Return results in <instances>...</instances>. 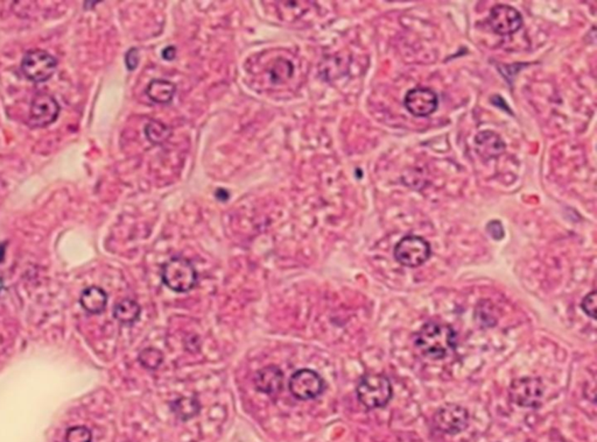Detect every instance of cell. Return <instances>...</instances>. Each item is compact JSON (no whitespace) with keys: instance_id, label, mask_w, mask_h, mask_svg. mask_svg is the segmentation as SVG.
Instances as JSON below:
<instances>
[{"instance_id":"9c48e42d","label":"cell","mask_w":597,"mask_h":442,"mask_svg":"<svg viewBox=\"0 0 597 442\" xmlns=\"http://www.w3.org/2000/svg\"><path fill=\"white\" fill-rule=\"evenodd\" d=\"M489 25L498 35L515 34L522 28V14L509 5H496L490 11Z\"/></svg>"},{"instance_id":"2e32d148","label":"cell","mask_w":597,"mask_h":442,"mask_svg":"<svg viewBox=\"0 0 597 442\" xmlns=\"http://www.w3.org/2000/svg\"><path fill=\"white\" fill-rule=\"evenodd\" d=\"M141 306L132 300H123L114 305V317L124 325H131L141 317Z\"/></svg>"},{"instance_id":"277c9868","label":"cell","mask_w":597,"mask_h":442,"mask_svg":"<svg viewBox=\"0 0 597 442\" xmlns=\"http://www.w3.org/2000/svg\"><path fill=\"white\" fill-rule=\"evenodd\" d=\"M431 255V244L418 235H407L395 244V259L404 267H420L429 260Z\"/></svg>"},{"instance_id":"9a60e30c","label":"cell","mask_w":597,"mask_h":442,"mask_svg":"<svg viewBox=\"0 0 597 442\" xmlns=\"http://www.w3.org/2000/svg\"><path fill=\"white\" fill-rule=\"evenodd\" d=\"M146 94L154 103L167 104L173 99L175 85L165 79H154L147 86Z\"/></svg>"},{"instance_id":"52a82bcc","label":"cell","mask_w":597,"mask_h":442,"mask_svg":"<svg viewBox=\"0 0 597 442\" xmlns=\"http://www.w3.org/2000/svg\"><path fill=\"white\" fill-rule=\"evenodd\" d=\"M288 387L297 400H315L324 391V380L312 369H301L292 375Z\"/></svg>"},{"instance_id":"7a4b0ae2","label":"cell","mask_w":597,"mask_h":442,"mask_svg":"<svg viewBox=\"0 0 597 442\" xmlns=\"http://www.w3.org/2000/svg\"><path fill=\"white\" fill-rule=\"evenodd\" d=\"M359 403L368 410L382 409L391 400L393 390L392 384L386 376L380 374H368L359 380L357 389Z\"/></svg>"},{"instance_id":"8992f818","label":"cell","mask_w":597,"mask_h":442,"mask_svg":"<svg viewBox=\"0 0 597 442\" xmlns=\"http://www.w3.org/2000/svg\"><path fill=\"white\" fill-rule=\"evenodd\" d=\"M544 384L539 378H522L513 380L510 398L519 407L537 409L542 405Z\"/></svg>"},{"instance_id":"cb8c5ba5","label":"cell","mask_w":597,"mask_h":442,"mask_svg":"<svg viewBox=\"0 0 597 442\" xmlns=\"http://www.w3.org/2000/svg\"><path fill=\"white\" fill-rule=\"evenodd\" d=\"M174 56H175V48H173V47H168V48H166L165 49V50H163V59L167 60V57H168V60H173Z\"/></svg>"},{"instance_id":"e0dca14e","label":"cell","mask_w":597,"mask_h":442,"mask_svg":"<svg viewBox=\"0 0 597 442\" xmlns=\"http://www.w3.org/2000/svg\"><path fill=\"white\" fill-rule=\"evenodd\" d=\"M172 410L179 419L190 420L199 414L201 405L194 397H185L172 404Z\"/></svg>"},{"instance_id":"5b68a950","label":"cell","mask_w":597,"mask_h":442,"mask_svg":"<svg viewBox=\"0 0 597 442\" xmlns=\"http://www.w3.org/2000/svg\"><path fill=\"white\" fill-rule=\"evenodd\" d=\"M56 67L57 61L55 57L40 49L27 52L21 61V72L23 76L33 83L48 81L56 72Z\"/></svg>"},{"instance_id":"6da1fadb","label":"cell","mask_w":597,"mask_h":442,"mask_svg":"<svg viewBox=\"0 0 597 442\" xmlns=\"http://www.w3.org/2000/svg\"><path fill=\"white\" fill-rule=\"evenodd\" d=\"M415 344L421 354L433 360H441L455 351L456 332L446 322H429L415 334Z\"/></svg>"},{"instance_id":"ba28073f","label":"cell","mask_w":597,"mask_h":442,"mask_svg":"<svg viewBox=\"0 0 597 442\" xmlns=\"http://www.w3.org/2000/svg\"><path fill=\"white\" fill-rule=\"evenodd\" d=\"M469 413L457 404H447L441 407L433 416V426L444 434H457L467 429Z\"/></svg>"},{"instance_id":"ac0fdd59","label":"cell","mask_w":597,"mask_h":442,"mask_svg":"<svg viewBox=\"0 0 597 442\" xmlns=\"http://www.w3.org/2000/svg\"><path fill=\"white\" fill-rule=\"evenodd\" d=\"M163 361V355L155 348H146L139 354V362L148 370H157Z\"/></svg>"},{"instance_id":"4fadbf2b","label":"cell","mask_w":597,"mask_h":442,"mask_svg":"<svg viewBox=\"0 0 597 442\" xmlns=\"http://www.w3.org/2000/svg\"><path fill=\"white\" fill-rule=\"evenodd\" d=\"M476 152L484 159H495L500 157L505 150V143L500 139V135L491 130H484L477 134L475 139Z\"/></svg>"},{"instance_id":"d6986e66","label":"cell","mask_w":597,"mask_h":442,"mask_svg":"<svg viewBox=\"0 0 597 442\" xmlns=\"http://www.w3.org/2000/svg\"><path fill=\"white\" fill-rule=\"evenodd\" d=\"M92 433L87 426H75L65 433V442H92Z\"/></svg>"},{"instance_id":"ffe728a7","label":"cell","mask_w":597,"mask_h":442,"mask_svg":"<svg viewBox=\"0 0 597 442\" xmlns=\"http://www.w3.org/2000/svg\"><path fill=\"white\" fill-rule=\"evenodd\" d=\"M581 307L584 312L591 318H596V291H591L584 297L581 302Z\"/></svg>"},{"instance_id":"7402d4cb","label":"cell","mask_w":597,"mask_h":442,"mask_svg":"<svg viewBox=\"0 0 597 442\" xmlns=\"http://www.w3.org/2000/svg\"><path fill=\"white\" fill-rule=\"evenodd\" d=\"M486 231L495 240H500L504 237V227L498 220L490 221L489 224L486 225Z\"/></svg>"},{"instance_id":"30bf717a","label":"cell","mask_w":597,"mask_h":442,"mask_svg":"<svg viewBox=\"0 0 597 442\" xmlns=\"http://www.w3.org/2000/svg\"><path fill=\"white\" fill-rule=\"evenodd\" d=\"M404 104L405 108L415 117H428L437 110L439 97L432 89L415 88L405 96Z\"/></svg>"},{"instance_id":"44dd1931","label":"cell","mask_w":597,"mask_h":442,"mask_svg":"<svg viewBox=\"0 0 597 442\" xmlns=\"http://www.w3.org/2000/svg\"><path fill=\"white\" fill-rule=\"evenodd\" d=\"M146 130H153V134L147 135V137L152 142H159V141L163 140L166 137V134H165L166 128L163 125L157 124V123H150V124L147 125Z\"/></svg>"},{"instance_id":"7c38bea8","label":"cell","mask_w":597,"mask_h":442,"mask_svg":"<svg viewBox=\"0 0 597 442\" xmlns=\"http://www.w3.org/2000/svg\"><path fill=\"white\" fill-rule=\"evenodd\" d=\"M255 383L257 390L263 394L275 396L284 387V373L275 366H268L257 373Z\"/></svg>"},{"instance_id":"d4e9b609","label":"cell","mask_w":597,"mask_h":442,"mask_svg":"<svg viewBox=\"0 0 597 442\" xmlns=\"http://www.w3.org/2000/svg\"><path fill=\"white\" fill-rule=\"evenodd\" d=\"M6 244L7 242H3V244H0V264L4 262L5 260V253H6Z\"/></svg>"},{"instance_id":"3957f363","label":"cell","mask_w":597,"mask_h":442,"mask_svg":"<svg viewBox=\"0 0 597 442\" xmlns=\"http://www.w3.org/2000/svg\"><path fill=\"white\" fill-rule=\"evenodd\" d=\"M163 282L175 293H188L197 283V273L190 261L183 257H173L163 264Z\"/></svg>"},{"instance_id":"8fae6325","label":"cell","mask_w":597,"mask_h":442,"mask_svg":"<svg viewBox=\"0 0 597 442\" xmlns=\"http://www.w3.org/2000/svg\"><path fill=\"white\" fill-rule=\"evenodd\" d=\"M59 103L55 98L46 94L34 97L31 104L28 124L32 127H46L53 124L59 117Z\"/></svg>"},{"instance_id":"5bb4252c","label":"cell","mask_w":597,"mask_h":442,"mask_svg":"<svg viewBox=\"0 0 597 442\" xmlns=\"http://www.w3.org/2000/svg\"><path fill=\"white\" fill-rule=\"evenodd\" d=\"M80 302L87 312L99 314L106 307L108 295L99 286H89L82 293Z\"/></svg>"},{"instance_id":"603a6c76","label":"cell","mask_w":597,"mask_h":442,"mask_svg":"<svg viewBox=\"0 0 597 442\" xmlns=\"http://www.w3.org/2000/svg\"><path fill=\"white\" fill-rule=\"evenodd\" d=\"M138 61H139V54H138L137 49H130L126 56H125V63H126L128 70L132 72V70L137 68Z\"/></svg>"}]
</instances>
